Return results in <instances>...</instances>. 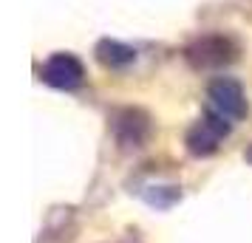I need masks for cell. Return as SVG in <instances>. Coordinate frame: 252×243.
I'll use <instances>...</instances> for the list:
<instances>
[{
	"label": "cell",
	"instance_id": "cell-3",
	"mask_svg": "<svg viewBox=\"0 0 252 243\" xmlns=\"http://www.w3.org/2000/svg\"><path fill=\"white\" fill-rule=\"evenodd\" d=\"M232 57H235V48L224 37H204L195 46L187 48V59L193 62L195 68H216V65L229 62Z\"/></svg>",
	"mask_w": 252,
	"mask_h": 243
},
{
	"label": "cell",
	"instance_id": "cell-5",
	"mask_svg": "<svg viewBox=\"0 0 252 243\" xmlns=\"http://www.w3.org/2000/svg\"><path fill=\"white\" fill-rule=\"evenodd\" d=\"M133 116H136L133 110H125V113H119L114 119V133L119 136V141H122L125 147H130V144L139 147L142 139H145V130H148V122H142V119H139L136 125H130V122H133Z\"/></svg>",
	"mask_w": 252,
	"mask_h": 243
},
{
	"label": "cell",
	"instance_id": "cell-7",
	"mask_svg": "<svg viewBox=\"0 0 252 243\" xmlns=\"http://www.w3.org/2000/svg\"><path fill=\"white\" fill-rule=\"evenodd\" d=\"M247 162L252 164V147H250V150H247Z\"/></svg>",
	"mask_w": 252,
	"mask_h": 243
},
{
	"label": "cell",
	"instance_id": "cell-1",
	"mask_svg": "<svg viewBox=\"0 0 252 243\" xmlns=\"http://www.w3.org/2000/svg\"><path fill=\"white\" fill-rule=\"evenodd\" d=\"M229 119H224L221 113H216V110H207L204 122H198L190 133H187V147H190V153H195V156H210V153H216L218 141L224 139L229 133Z\"/></svg>",
	"mask_w": 252,
	"mask_h": 243
},
{
	"label": "cell",
	"instance_id": "cell-2",
	"mask_svg": "<svg viewBox=\"0 0 252 243\" xmlns=\"http://www.w3.org/2000/svg\"><path fill=\"white\" fill-rule=\"evenodd\" d=\"M210 110H216L221 113L224 119H244L247 116V99H244V91H241V85L235 80H227V77H221L210 85Z\"/></svg>",
	"mask_w": 252,
	"mask_h": 243
},
{
	"label": "cell",
	"instance_id": "cell-4",
	"mask_svg": "<svg viewBox=\"0 0 252 243\" xmlns=\"http://www.w3.org/2000/svg\"><path fill=\"white\" fill-rule=\"evenodd\" d=\"M43 80L48 85H54V88L71 91L82 82V62L77 57H71V54H54L43 68Z\"/></svg>",
	"mask_w": 252,
	"mask_h": 243
},
{
	"label": "cell",
	"instance_id": "cell-6",
	"mask_svg": "<svg viewBox=\"0 0 252 243\" xmlns=\"http://www.w3.org/2000/svg\"><path fill=\"white\" fill-rule=\"evenodd\" d=\"M133 48L122 46V43H114V40H102L99 46H96V59L108 65V68H122L127 62H133Z\"/></svg>",
	"mask_w": 252,
	"mask_h": 243
}]
</instances>
